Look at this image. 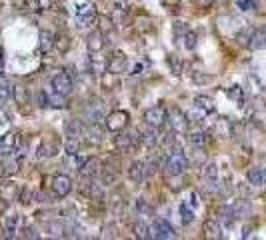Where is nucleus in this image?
<instances>
[{"label": "nucleus", "mask_w": 266, "mask_h": 240, "mask_svg": "<svg viewBox=\"0 0 266 240\" xmlns=\"http://www.w3.org/2000/svg\"><path fill=\"white\" fill-rule=\"evenodd\" d=\"M52 194L54 196H58V198H64V196H68L70 192H72V180H70V176H66V174H56L54 178H52Z\"/></svg>", "instance_id": "0eeeda50"}, {"label": "nucleus", "mask_w": 266, "mask_h": 240, "mask_svg": "<svg viewBox=\"0 0 266 240\" xmlns=\"http://www.w3.org/2000/svg\"><path fill=\"white\" fill-rule=\"evenodd\" d=\"M84 130H86L84 124L76 118L68 120V124H66V136H68V138H80V136L84 134Z\"/></svg>", "instance_id": "5701e85b"}, {"label": "nucleus", "mask_w": 266, "mask_h": 240, "mask_svg": "<svg viewBox=\"0 0 266 240\" xmlns=\"http://www.w3.org/2000/svg\"><path fill=\"white\" fill-rule=\"evenodd\" d=\"M194 104H196V108H200V110H204V112H212V110H214V102H212L210 96H196V98H194Z\"/></svg>", "instance_id": "bb28decb"}, {"label": "nucleus", "mask_w": 266, "mask_h": 240, "mask_svg": "<svg viewBox=\"0 0 266 240\" xmlns=\"http://www.w3.org/2000/svg\"><path fill=\"white\" fill-rule=\"evenodd\" d=\"M136 208H138V212H150V206L146 204L144 200H138V204H136Z\"/></svg>", "instance_id": "49530a36"}, {"label": "nucleus", "mask_w": 266, "mask_h": 240, "mask_svg": "<svg viewBox=\"0 0 266 240\" xmlns=\"http://www.w3.org/2000/svg\"><path fill=\"white\" fill-rule=\"evenodd\" d=\"M98 22H100V32H104V30H110V28H112V24L108 22V18H106V16H100V18H98Z\"/></svg>", "instance_id": "37998d69"}, {"label": "nucleus", "mask_w": 266, "mask_h": 240, "mask_svg": "<svg viewBox=\"0 0 266 240\" xmlns=\"http://www.w3.org/2000/svg\"><path fill=\"white\" fill-rule=\"evenodd\" d=\"M86 48L88 52H100L104 48V40H102V32L100 30H94L86 36Z\"/></svg>", "instance_id": "aec40b11"}, {"label": "nucleus", "mask_w": 266, "mask_h": 240, "mask_svg": "<svg viewBox=\"0 0 266 240\" xmlns=\"http://www.w3.org/2000/svg\"><path fill=\"white\" fill-rule=\"evenodd\" d=\"M194 46H196V32L186 30V34H184V48L186 50H194Z\"/></svg>", "instance_id": "72a5a7b5"}, {"label": "nucleus", "mask_w": 266, "mask_h": 240, "mask_svg": "<svg viewBox=\"0 0 266 240\" xmlns=\"http://www.w3.org/2000/svg\"><path fill=\"white\" fill-rule=\"evenodd\" d=\"M122 172V164L118 158H108L102 166H100V176H102V182L104 184H114L118 180Z\"/></svg>", "instance_id": "7ed1b4c3"}, {"label": "nucleus", "mask_w": 266, "mask_h": 240, "mask_svg": "<svg viewBox=\"0 0 266 240\" xmlns=\"http://www.w3.org/2000/svg\"><path fill=\"white\" fill-rule=\"evenodd\" d=\"M230 210H232L234 218L238 220V218H244V216L250 214V204H248V202H244V200H238V202L230 204Z\"/></svg>", "instance_id": "393cba45"}, {"label": "nucleus", "mask_w": 266, "mask_h": 240, "mask_svg": "<svg viewBox=\"0 0 266 240\" xmlns=\"http://www.w3.org/2000/svg\"><path fill=\"white\" fill-rule=\"evenodd\" d=\"M248 236H250V226L244 228V238H248Z\"/></svg>", "instance_id": "603ef678"}, {"label": "nucleus", "mask_w": 266, "mask_h": 240, "mask_svg": "<svg viewBox=\"0 0 266 240\" xmlns=\"http://www.w3.org/2000/svg\"><path fill=\"white\" fill-rule=\"evenodd\" d=\"M128 112L126 110H112L108 116H106V130L110 132H122L128 124Z\"/></svg>", "instance_id": "423d86ee"}, {"label": "nucleus", "mask_w": 266, "mask_h": 240, "mask_svg": "<svg viewBox=\"0 0 266 240\" xmlns=\"http://www.w3.org/2000/svg\"><path fill=\"white\" fill-rule=\"evenodd\" d=\"M56 154V144L52 142H42L38 146V158H50V156H54Z\"/></svg>", "instance_id": "c756f323"}, {"label": "nucleus", "mask_w": 266, "mask_h": 240, "mask_svg": "<svg viewBox=\"0 0 266 240\" xmlns=\"http://www.w3.org/2000/svg\"><path fill=\"white\" fill-rule=\"evenodd\" d=\"M8 96H10V88H8L6 80H4V78H0V106L8 100Z\"/></svg>", "instance_id": "c9c22d12"}, {"label": "nucleus", "mask_w": 266, "mask_h": 240, "mask_svg": "<svg viewBox=\"0 0 266 240\" xmlns=\"http://www.w3.org/2000/svg\"><path fill=\"white\" fill-rule=\"evenodd\" d=\"M236 6L244 12H248V10H252L256 6V0H236Z\"/></svg>", "instance_id": "58836bf2"}, {"label": "nucleus", "mask_w": 266, "mask_h": 240, "mask_svg": "<svg viewBox=\"0 0 266 240\" xmlns=\"http://www.w3.org/2000/svg\"><path fill=\"white\" fill-rule=\"evenodd\" d=\"M162 4H164L166 8H174V6L178 4V0H162Z\"/></svg>", "instance_id": "8fccbe9b"}, {"label": "nucleus", "mask_w": 266, "mask_h": 240, "mask_svg": "<svg viewBox=\"0 0 266 240\" xmlns=\"http://www.w3.org/2000/svg\"><path fill=\"white\" fill-rule=\"evenodd\" d=\"M78 148H80L78 138H68V142H66V150H68V154H76Z\"/></svg>", "instance_id": "ea45409f"}, {"label": "nucleus", "mask_w": 266, "mask_h": 240, "mask_svg": "<svg viewBox=\"0 0 266 240\" xmlns=\"http://www.w3.org/2000/svg\"><path fill=\"white\" fill-rule=\"evenodd\" d=\"M194 2H196L198 8H210L214 4V0H194Z\"/></svg>", "instance_id": "c03bdc74"}, {"label": "nucleus", "mask_w": 266, "mask_h": 240, "mask_svg": "<svg viewBox=\"0 0 266 240\" xmlns=\"http://www.w3.org/2000/svg\"><path fill=\"white\" fill-rule=\"evenodd\" d=\"M202 180H204V188H208V190H214V188H216L218 166L214 162L204 164V168H202Z\"/></svg>", "instance_id": "9b49d317"}, {"label": "nucleus", "mask_w": 266, "mask_h": 240, "mask_svg": "<svg viewBox=\"0 0 266 240\" xmlns=\"http://www.w3.org/2000/svg\"><path fill=\"white\" fill-rule=\"evenodd\" d=\"M18 186L16 184H12V182H4V184H0V200H4V202H12V200H16L18 198Z\"/></svg>", "instance_id": "a211bd4d"}, {"label": "nucleus", "mask_w": 266, "mask_h": 240, "mask_svg": "<svg viewBox=\"0 0 266 240\" xmlns=\"http://www.w3.org/2000/svg\"><path fill=\"white\" fill-rule=\"evenodd\" d=\"M128 68V56L124 52H114L108 60V74H122Z\"/></svg>", "instance_id": "1a4fd4ad"}, {"label": "nucleus", "mask_w": 266, "mask_h": 240, "mask_svg": "<svg viewBox=\"0 0 266 240\" xmlns=\"http://www.w3.org/2000/svg\"><path fill=\"white\" fill-rule=\"evenodd\" d=\"M186 30H188V28L184 26V22L174 24V34H176V36H184V34H186Z\"/></svg>", "instance_id": "79ce46f5"}, {"label": "nucleus", "mask_w": 266, "mask_h": 240, "mask_svg": "<svg viewBox=\"0 0 266 240\" xmlns=\"http://www.w3.org/2000/svg\"><path fill=\"white\" fill-rule=\"evenodd\" d=\"M16 166H18L16 162H4V160H0V176H10L12 172L18 170Z\"/></svg>", "instance_id": "2f4dec72"}, {"label": "nucleus", "mask_w": 266, "mask_h": 240, "mask_svg": "<svg viewBox=\"0 0 266 240\" xmlns=\"http://www.w3.org/2000/svg\"><path fill=\"white\" fill-rule=\"evenodd\" d=\"M54 44L58 46L60 52H66V50L70 48V38H68V36H58V38L54 40Z\"/></svg>", "instance_id": "4c0bfd02"}, {"label": "nucleus", "mask_w": 266, "mask_h": 240, "mask_svg": "<svg viewBox=\"0 0 266 240\" xmlns=\"http://www.w3.org/2000/svg\"><path fill=\"white\" fill-rule=\"evenodd\" d=\"M202 230H204V236H206V238H212V240L224 238V232H222V226H220V222H218V220L208 218V220L204 222Z\"/></svg>", "instance_id": "ddd939ff"}, {"label": "nucleus", "mask_w": 266, "mask_h": 240, "mask_svg": "<svg viewBox=\"0 0 266 240\" xmlns=\"http://www.w3.org/2000/svg\"><path fill=\"white\" fill-rule=\"evenodd\" d=\"M102 232H104L102 238H108V236L114 238V236H116V226H114V224H106V226L102 228Z\"/></svg>", "instance_id": "a19ab883"}, {"label": "nucleus", "mask_w": 266, "mask_h": 240, "mask_svg": "<svg viewBox=\"0 0 266 240\" xmlns=\"http://www.w3.org/2000/svg\"><path fill=\"white\" fill-rule=\"evenodd\" d=\"M76 14L80 18H92L94 16V6L92 4H82V6L76 8Z\"/></svg>", "instance_id": "7c9ffc66"}, {"label": "nucleus", "mask_w": 266, "mask_h": 240, "mask_svg": "<svg viewBox=\"0 0 266 240\" xmlns=\"http://www.w3.org/2000/svg\"><path fill=\"white\" fill-rule=\"evenodd\" d=\"M84 134H86V140H88V144H100L102 142L104 128L100 126V122H90V126L84 130Z\"/></svg>", "instance_id": "dca6fc26"}, {"label": "nucleus", "mask_w": 266, "mask_h": 240, "mask_svg": "<svg viewBox=\"0 0 266 240\" xmlns=\"http://www.w3.org/2000/svg\"><path fill=\"white\" fill-rule=\"evenodd\" d=\"M49 106H66V98L64 94H58V92H54V96H49Z\"/></svg>", "instance_id": "f704fd0d"}, {"label": "nucleus", "mask_w": 266, "mask_h": 240, "mask_svg": "<svg viewBox=\"0 0 266 240\" xmlns=\"http://www.w3.org/2000/svg\"><path fill=\"white\" fill-rule=\"evenodd\" d=\"M18 222H20V216L16 214V212H8V214L4 216V236L6 238H12L14 234H16V230H18Z\"/></svg>", "instance_id": "2eb2a0df"}, {"label": "nucleus", "mask_w": 266, "mask_h": 240, "mask_svg": "<svg viewBox=\"0 0 266 240\" xmlns=\"http://www.w3.org/2000/svg\"><path fill=\"white\" fill-rule=\"evenodd\" d=\"M52 88H54V92H58V94H64L68 96L72 92V78H70V74L68 72H58V74H54V78H52Z\"/></svg>", "instance_id": "6e6552de"}, {"label": "nucleus", "mask_w": 266, "mask_h": 240, "mask_svg": "<svg viewBox=\"0 0 266 240\" xmlns=\"http://www.w3.org/2000/svg\"><path fill=\"white\" fill-rule=\"evenodd\" d=\"M134 232H136V236L138 238H150V228L142 224V222H138L136 226H134Z\"/></svg>", "instance_id": "e433bc0d"}, {"label": "nucleus", "mask_w": 266, "mask_h": 240, "mask_svg": "<svg viewBox=\"0 0 266 240\" xmlns=\"http://www.w3.org/2000/svg\"><path fill=\"white\" fill-rule=\"evenodd\" d=\"M32 192H28V188H25V194H22V204H28V202H32Z\"/></svg>", "instance_id": "09e8293b"}, {"label": "nucleus", "mask_w": 266, "mask_h": 240, "mask_svg": "<svg viewBox=\"0 0 266 240\" xmlns=\"http://www.w3.org/2000/svg\"><path fill=\"white\" fill-rule=\"evenodd\" d=\"M114 148L122 154H130L138 148V136L136 132H116L114 136Z\"/></svg>", "instance_id": "f257e3e1"}, {"label": "nucleus", "mask_w": 266, "mask_h": 240, "mask_svg": "<svg viewBox=\"0 0 266 240\" xmlns=\"http://www.w3.org/2000/svg\"><path fill=\"white\" fill-rule=\"evenodd\" d=\"M188 142L196 146V148H204L206 142H208V136L204 134V132H190L188 134Z\"/></svg>", "instance_id": "c85d7f7f"}, {"label": "nucleus", "mask_w": 266, "mask_h": 240, "mask_svg": "<svg viewBox=\"0 0 266 240\" xmlns=\"http://www.w3.org/2000/svg\"><path fill=\"white\" fill-rule=\"evenodd\" d=\"M2 66H4V50L0 46V70H2Z\"/></svg>", "instance_id": "3c124183"}, {"label": "nucleus", "mask_w": 266, "mask_h": 240, "mask_svg": "<svg viewBox=\"0 0 266 240\" xmlns=\"http://www.w3.org/2000/svg\"><path fill=\"white\" fill-rule=\"evenodd\" d=\"M86 118H88V122H100L102 120V102L98 98H94L86 106Z\"/></svg>", "instance_id": "412c9836"}, {"label": "nucleus", "mask_w": 266, "mask_h": 240, "mask_svg": "<svg viewBox=\"0 0 266 240\" xmlns=\"http://www.w3.org/2000/svg\"><path fill=\"white\" fill-rule=\"evenodd\" d=\"M168 120V114H166V108L164 106H152L144 112V124L148 126H154V128H162Z\"/></svg>", "instance_id": "39448f33"}, {"label": "nucleus", "mask_w": 266, "mask_h": 240, "mask_svg": "<svg viewBox=\"0 0 266 240\" xmlns=\"http://www.w3.org/2000/svg\"><path fill=\"white\" fill-rule=\"evenodd\" d=\"M180 218H182V224H190L194 220V212L188 208V204H180Z\"/></svg>", "instance_id": "473e14b6"}, {"label": "nucleus", "mask_w": 266, "mask_h": 240, "mask_svg": "<svg viewBox=\"0 0 266 240\" xmlns=\"http://www.w3.org/2000/svg\"><path fill=\"white\" fill-rule=\"evenodd\" d=\"M52 46H54V34H52L50 30H42V32H40V50H42V52H49Z\"/></svg>", "instance_id": "cd10ccee"}, {"label": "nucleus", "mask_w": 266, "mask_h": 240, "mask_svg": "<svg viewBox=\"0 0 266 240\" xmlns=\"http://www.w3.org/2000/svg\"><path fill=\"white\" fill-rule=\"evenodd\" d=\"M146 176H148L146 162H142V160H136V162H132V164H130V168H128V178H130L132 182H142Z\"/></svg>", "instance_id": "f8f14e48"}, {"label": "nucleus", "mask_w": 266, "mask_h": 240, "mask_svg": "<svg viewBox=\"0 0 266 240\" xmlns=\"http://www.w3.org/2000/svg\"><path fill=\"white\" fill-rule=\"evenodd\" d=\"M166 174L168 176H180V174H184L186 172V168H188V158L182 154V152H172L168 158H166Z\"/></svg>", "instance_id": "f03ea898"}, {"label": "nucleus", "mask_w": 266, "mask_h": 240, "mask_svg": "<svg viewBox=\"0 0 266 240\" xmlns=\"http://www.w3.org/2000/svg\"><path fill=\"white\" fill-rule=\"evenodd\" d=\"M140 140H142L146 146H154V144L158 142V128L146 124L144 128H140Z\"/></svg>", "instance_id": "4be33fe9"}, {"label": "nucleus", "mask_w": 266, "mask_h": 240, "mask_svg": "<svg viewBox=\"0 0 266 240\" xmlns=\"http://www.w3.org/2000/svg\"><path fill=\"white\" fill-rule=\"evenodd\" d=\"M150 236L158 240H170L176 238V230L170 226L164 218H156L152 222V226H150Z\"/></svg>", "instance_id": "20e7f679"}, {"label": "nucleus", "mask_w": 266, "mask_h": 240, "mask_svg": "<svg viewBox=\"0 0 266 240\" xmlns=\"http://www.w3.org/2000/svg\"><path fill=\"white\" fill-rule=\"evenodd\" d=\"M110 210L114 214H122V210H124V198H122L120 192H112L110 194Z\"/></svg>", "instance_id": "a878e982"}, {"label": "nucleus", "mask_w": 266, "mask_h": 240, "mask_svg": "<svg viewBox=\"0 0 266 240\" xmlns=\"http://www.w3.org/2000/svg\"><path fill=\"white\" fill-rule=\"evenodd\" d=\"M22 236H25V238H38V234H36V230H34V228H26Z\"/></svg>", "instance_id": "de8ad7c7"}, {"label": "nucleus", "mask_w": 266, "mask_h": 240, "mask_svg": "<svg viewBox=\"0 0 266 240\" xmlns=\"http://www.w3.org/2000/svg\"><path fill=\"white\" fill-rule=\"evenodd\" d=\"M246 178H248V182L252 186H262V184H266V168L264 166L250 168L248 174H246Z\"/></svg>", "instance_id": "f3484780"}, {"label": "nucleus", "mask_w": 266, "mask_h": 240, "mask_svg": "<svg viewBox=\"0 0 266 240\" xmlns=\"http://www.w3.org/2000/svg\"><path fill=\"white\" fill-rule=\"evenodd\" d=\"M170 124H172L174 132H186L188 130V116L180 108H172L170 110Z\"/></svg>", "instance_id": "9d476101"}, {"label": "nucleus", "mask_w": 266, "mask_h": 240, "mask_svg": "<svg viewBox=\"0 0 266 240\" xmlns=\"http://www.w3.org/2000/svg\"><path fill=\"white\" fill-rule=\"evenodd\" d=\"M100 166H102V164L98 162L96 158H88V160H84V162L80 164V170H78V172H80L82 178H94L98 172H100Z\"/></svg>", "instance_id": "4468645a"}, {"label": "nucleus", "mask_w": 266, "mask_h": 240, "mask_svg": "<svg viewBox=\"0 0 266 240\" xmlns=\"http://www.w3.org/2000/svg\"><path fill=\"white\" fill-rule=\"evenodd\" d=\"M248 46L252 50H262L266 48V26H260L252 32V38H250V44Z\"/></svg>", "instance_id": "6ab92c4d"}, {"label": "nucleus", "mask_w": 266, "mask_h": 240, "mask_svg": "<svg viewBox=\"0 0 266 240\" xmlns=\"http://www.w3.org/2000/svg\"><path fill=\"white\" fill-rule=\"evenodd\" d=\"M12 96H14L16 104H20V106H25V104L30 102V92H28V88H26L25 84H14Z\"/></svg>", "instance_id": "b1692460"}, {"label": "nucleus", "mask_w": 266, "mask_h": 240, "mask_svg": "<svg viewBox=\"0 0 266 240\" xmlns=\"http://www.w3.org/2000/svg\"><path fill=\"white\" fill-rule=\"evenodd\" d=\"M212 80V76H202V74H194V82H210Z\"/></svg>", "instance_id": "a18cd8bd"}]
</instances>
